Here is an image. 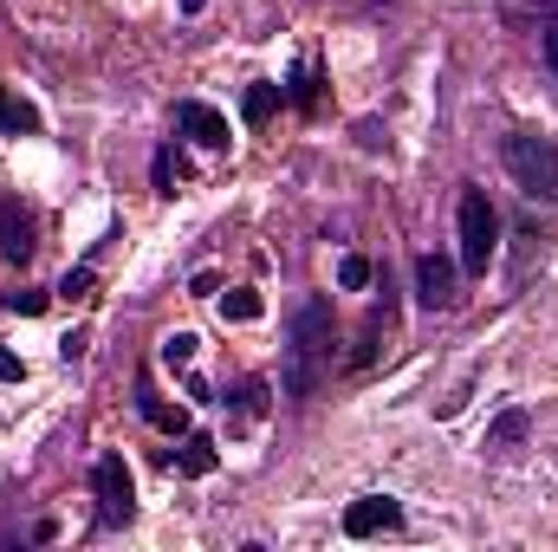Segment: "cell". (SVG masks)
Segmentation results:
<instances>
[{
    "label": "cell",
    "mask_w": 558,
    "mask_h": 552,
    "mask_svg": "<svg viewBox=\"0 0 558 552\" xmlns=\"http://www.w3.org/2000/svg\"><path fill=\"white\" fill-rule=\"evenodd\" d=\"M169 468H175V475H189V481H202V475H215V468H221V442H215V435H202V429H182V448L169 455Z\"/></svg>",
    "instance_id": "obj_8"
},
{
    "label": "cell",
    "mask_w": 558,
    "mask_h": 552,
    "mask_svg": "<svg viewBox=\"0 0 558 552\" xmlns=\"http://www.w3.org/2000/svg\"><path fill=\"white\" fill-rule=\"evenodd\" d=\"M202 7H208V0H182V13H202Z\"/></svg>",
    "instance_id": "obj_25"
},
{
    "label": "cell",
    "mask_w": 558,
    "mask_h": 552,
    "mask_svg": "<svg viewBox=\"0 0 558 552\" xmlns=\"http://www.w3.org/2000/svg\"><path fill=\"white\" fill-rule=\"evenodd\" d=\"M279 105H286V92H279L274 79H260V85H247V105L241 111H247V124H267Z\"/></svg>",
    "instance_id": "obj_16"
},
{
    "label": "cell",
    "mask_w": 558,
    "mask_h": 552,
    "mask_svg": "<svg viewBox=\"0 0 558 552\" xmlns=\"http://www.w3.org/2000/svg\"><path fill=\"white\" fill-rule=\"evenodd\" d=\"M260 312H267V299H260L254 286H228V292H221V319H234V325H254Z\"/></svg>",
    "instance_id": "obj_15"
},
{
    "label": "cell",
    "mask_w": 558,
    "mask_h": 552,
    "mask_svg": "<svg viewBox=\"0 0 558 552\" xmlns=\"http://www.w3.org/2000/svg\"><path fill=\"white\" fill-rule=\"evenodd\" d=\"M397 527H403V501H390V494H357L344 507V540H377Z\"/></svg>",
    "instance_id": "obj_6"
},
{
    "label": "cell",
    "mask_w": 558,
    "mask_h": 552,
    "mask_svg": "<svg viewBox=\"0 0 558 552\" xmlns=\"http://www.w3.org/2000/svg\"><path fill=\"white\" fill-rule=\"evenodd\" d=\"M286 105H299L305 118L318 111V65H299V72H292V85H286Z\"/></svg>",
    "instance_id": "obj_17"
},
{
    "label": "cell",
    "mask_w": 558,
    "mask_h": 552,
    "mask_svg": "<svg viewBox=\"0 0 558 552\" xmlns=\"http://www.w3.org/2000/svg\"><path fill=\"white\" fill-rule=\"evenodd\" d=\"M416 299L428 312H448V305H454V267H448L441 254H422L416 261Z\"/></svg>",
    "instance_id": "obj_9"
},
{
    "label": "cell",
    "mask_w": 558,
    "mask_h": 552,
    "mask_svg": "<svg viewBox=\"0 0 558 552\" xmlns=\"http://www.w3.org/2000/svg\"><path fill=\"white\" fill-rule=\"evenodd\" d=\"M85 345H92V338H85V332H65V338H59V358H65V364H72V358H85Z\"/></svg>",
    "instance_id": "obj_23"
},
{
    "label": "cell",
    "mask_w": 558,
    "mask_h": 552,
    "mask_svg": "<svg viewBox=\"0 0 558 552\" xmlns=\"http://www.w3.org/2000/svg\"><path fill=\"white\" fill-rule=\"evenodd\" d=\"M338 286H351V292L371 286V261H364V254H344V261H338Z\"/></svg>",
    "instance_id": "obj_21"
},
{
    "label": "cell",
    "mask_w": 558,
    "mask_h": 552,
    "mask_svg": "<svg viewBox=\"0 0 558 552\" xmlns=\"http://www.w3.org/2000/svg\"><path fill=\"white\" fill-rule=\"evenodd\" d=\"M221 404L234 410V429L260 422V416H267V377H241V384H234V397H221Z\"/></svg>",
    "instance_id": "obj_12"
},
{
    "label": "cell",
    "mask_w": 558,
    "mask_h": 552,
    "mask_svg": "<svg viewBox=\"0 0 558 552\" xmlns=\"http://www.w3.org/2000/svg\"><path fill=\"white\" fill-rule=\"evenodd\" d=\"M526 435H533V410H500L481 448H487V455H520V448H526Z\"/></svg>",
    "instance_id": "obj_11"
},
{
    "label": "cell",
    "mask_w": 558,
    "mask_h": 552,
    "mask_svg": "<svg viewBox=\"0 0 558 552\" xmlns=\"http://www.w3.org/2000/svg\"><path fill=\"white\" fill-rule=\"evenodd\" d=\"M0 131L7 137H39V111L20 92H7V85H0Z\"/></svg>",
    "instance_id": "obj_13"
},
{
    "label": "cell",
    "mask_w": 558,
    "mask_h": 552,
    "mask_svg": "<svg viewBox=\"0 0 558 552\" xmlns=\"http://www.w3.org/2000/svg\"><path fill=\"white\" fill-rule=\"evenodd\" d=\"M195 345H202L195 332H169V338H162V364H169V371H189V358H195Z\"/></svg>",
    "instance_id": "obj_20"
},
{
    "label": "cell",
    "mask_w": 558,
    "mask_h": 552,
    "mask_svg": "<svg viewBox=\"0 0 558 552\" xmlns=\"http://www.w3.org/2000/svg\"><path fill=\"white\" fill-rule=\"evenodd\" d=\"M331 345H338V325H331V299L325 292H305L286 319V397H318L325 371H331Z\"/></svg>",
    "instance_id": "obj_1"
},
{
    "label": "cell",
    "mask_w": 558,
    "mask_h": 552,
    "mask_svg": "<svg viewBox=\"0 0 558 552\" xmlns=\"http://www.w3.org/2000/svg\"><path fill=\"white\" fill-rule=\"evenodd\" d=\"M539 52H546V65L558 79V0H539Z\"/></svg>",
    "instance_id": "obj_18"
},
{
    "label": "cell",
    "mask_w": 558,
    "mask_h": 552,
    "mask_svg": "<svg viewBox=\"0 0 558 552\" xmlns=\"http://www.w3.org/2000/svg\"><path fill=\"white\" fill-rule=\"evenodd\" d=\"M500 156H507V176L520 182V195H526V202H546V208H558V137L513 131V137L500 143Z\"/></svg>",
    "instance_id": "obj_2"
},
{
    "label": "cell",
    "mask_w": 558,
    "mask_h": 552,
    "mask_svg": "<svg viewBox=\"0 0 558 552\" xmlns=\"http://www.w3.org/2000/svg\"><path fill=\"white\" fill-rule=\"evenodd\" d=\"M0 305H7V312H20V319H39V312L52 305V292H33V286H20V292H0Z\"/></svg>",
    "instance_id": "obj_19"
},
{
    "label": "cell",
    "mask_w": 558,
    "mask_h": 552,
    "mask_svg": "<svg viewBox=\"0 0 558 552\" xmlns=\"http://www.w3.org/2000/svg\"><path fill=\"white\" fill-rule=\"evenodd\" d=\"M0 377H7V384H20V377H26V364H20V358H13L7 345H0Z\"/></svg>",
    "instance_id": "obj_24"
},
{
    "label": "cell",
    "mask_w": 558,
    "mask_h": 552,
    "mask_svg": "<svg viewBox=\"0 0 558 552\" xmlns=\"http://www.w3.org/2000/svg\"><path fill=\"white\" fill-rule=\"evenodd\" d=\"M59 299H92V267H72L59 279Z\"/></svg>",
    "instance_id": "obj_22"
},
{
    "label": "cell",
    "mask_w": 558,
    "mask_h": 552,
    "mask_svg": "<svg viewBox=\"0 0 558 552\" xmlns=\"http://www.w3.org/2000/svg\"><path fill=\"white\" fill-rule=\"evenodd\" d=\"M500 254V215L487 202V189H461V267L468 274H487V261Z\"/></svg>",
    "instance_id": "obj_3"
},
{
    "label": "cell",
    "mask_w": 558,
    "mask_h": 552,
    "mask_svg": "<svg viewBox=\"0 0 558 552\" xmlns=\"http://www.w3.org/2000/svg\"><path fill=\"white\" fill-rule=\"evenodd\" d=\"M0 254H7L13 267H26V261L39 254V215H33L20 195L0 202Z\"/></svg>",
    "instance_id": "obj_5"
},
{
    "label": "cell",
    "mask_w": 558,
    "mask_h": 552,
    "mask_svg": "<svg viewBox=\"0 0 558 552\" xmlns=\"http://www.w3.org/2000/svg\"><path fill=\"white\" fill-rule=\"evenodd\" d=\"M189 176V163H182V149L175 143H162L156 149V163H149V182H156V195H175V182Z\"/></svg>",
    "instance_id": "obj_14"
},
{
    "label": "cell",
    "mask_w": 558,
    "mask_h": 552,
    "mask_svg": "<svg viewBox=\"0 0 558 552\" xmlns=\"http://www.w3.org/2000/svg\"><path fill=\"white\" fill-rule=\"evenodd\" d=\"M137 416L149 422V429H162V435H182V429H189V410L162 404V397H156V384H149V371H137Z\"/></svg>",
    "instance_id": "obj_10"
},
{
    "label": "cell",
    "mask_w": 558,
    "mask_h": 552,
    "mask_svg": "<svg viewBox=\"0 0 558 552\" xmlns=\"http://www.w3.org/2000/svg\"><path fill=\"white\" fill-rule=\"evenodd\" d=\"M92 501H98V533H124V527L137 520V488H131L124 455H98V468H92Z\"/></svg>",
    "instance_id": "obj_4"
},
{
    "label": "cell",
    "mask_w": 558,
    "mask_h": 552,
    "mask_svg": "<svg viewBox=\"0 0 558 552\" xmlns=\"http://www.w3.org/2000/svg\"><path fill=\"white\" fill-rule=\"evenodd\" d=\"M175 131L195 137L202 149H228V118H221L215 105H202V98H182V105H175Z\"/></svg>",
    "instance_id": "obj_7"
}]
</instances>
